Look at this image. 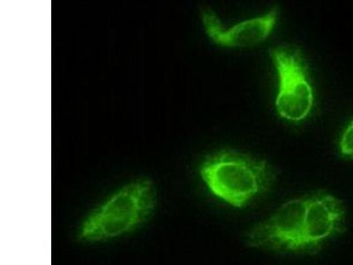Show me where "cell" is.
<instances>
[{
	"instance_id": "cell-1",
	"label": "cell",
	"mask_w": 353,
	"mask_h": 265,
	"mask_svg": "<svg viewBox=\"0 0 353 265\" xmlns=\"http://www.w3.org/2000/svg\"><path fill=\"white\" fill-rule=\"evenodd\" d=\"M346 210L343 202L329 193L292 199L269 219L248 233L249 247L283 252L314 254L345 231Z\"/></svg>"
},
{
	"instance_id": "cell-2",
	"label": "cell",
	"mask_w": 353,
	"mask_h": 265,
	"mask_svg": "<svg viewBox=\"0 0 353 265\" xmlns=\"http://www.w3.org/2000/svg\"><path fill=\"white\" fill-rule=\"evenodd\" d=\"M199 173L214 197L236 208L247 206L275 181V172L266 160L230 150L208 157Z\"/></svg>"
},
{
	"instance_id": "cell-3",
	"label": "cell",
	"mask_w": 353,
	"mask_h": 265,
	"mask_svg": "<svg viewBox=\"0 0 353 265\" xmlns=\"http://www.w3.org/2000/svg\"><path fill=\"white\" fill-rule=\"evenodd\" d=\"M156 203V189L149 179L128 183L85 217L79 228V237L94 243L128 235L148 219Z\"/></svg>"
},
{
	"instance_id": "cell-4",
	"label": "cell",
	"mask_w": 353,
	"mask_h": 265,
	"mask_svg": "<svg viewBox=\"0 0 353 265\" xmlns=\"http://www.w3.org/2000/svg\"><path fill=\"white\" fill-rule=\"evenodd\" d=\"M270 56L279 77L276 112L287 121H305L313 110L315 99L303 55L296 47L279 46L270 50Z\"/></svg>"
},
{
	"instance_id": "cell-5",
	"label": "cell",
	"mask_w": 353,
	"mask_h": 265,
	"mask_svg": "<svg viewBox=\"0 0 353 265\" xmlns=\"http://www.w3.org/2000/svg\"><path fill=\"white\" fill-rule=\"evenodd\" d=\"M279 6L263 15L225 28L215 12L206 9L201 12L205 33L217 46L225 48H248L258 46L272 34L279 19Z\"/></svg>"
},
{
	"instance_id": "cell-6",
	"label": "cell",
	"mask_w": 353,
	"mask_h": 265,
	"mask_svg": "<svg viewBox=\"0 0 353 265\" xmlns=\"http://www.w3.org/2000/svg\"><path fill=\"white\" fill-rule=\"evenodd\" d=\"M339 146L342 156L353 157V121L343 129Z\"/></svg>"
}]
</instances>
